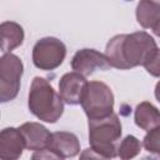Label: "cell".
I'll list each match as a JSON object with an SVG mask.
<instances>
[{"label":"cell","instance_id":"obj_14","mask_svg":"<svg viewBox=\"0 0 160 160\" xmlns=\"http://www.w3.org/2000/svg\"><path fill=\"white\" fill-rule=\"evenodd\" d=\"M136 20L144 29H152L160 20V5L150 0H140L136 6Z\"/></svg>","mask_w":160,"mask_h":160},{"label":"cell","instance_id":"obj_16","mask_svg":"<svg viewBox=\"0 0 160 160\" xmlns=\"http://www.w3.org/2000/svg\"><path fill=\"white\" fill-rule=\"evenodd\" d=\"M142 146L149 154L160 158V126L148 131L142 140Z\"/></svg>","mask_w":160,"mask_h":160},{"label":"cell","instance_id":"obj_15","mask_svg":"<svg viewBox=\"0 0 160 160\" xmlns=\"http://www.w3.org/2000/svg\"><path fill=\"white\" fill-rule=\"evenodd\" d=\"M141 151V142L132 135H128L118 148V156L122 160L132 159Z\"/></svg>","mask_w":160,"mask_h":160},{"label":"cell","instance_id":"obj_6","mask_svg":"<svg viewBox=\"0 0 160 160\" xmlns=\"http://www.w3.org/2000/svg\"><path fill=\"white\" fill-rule=\"evenodd\" d=\"M66 56L65 44L56 38H42L32 48V62L40 70H55Z\"/></svg>","mask_w":160,"mask_h":160},{"label":"cell","instance_id":"obj_10","mask_svg":"<svg viewBox=\"0 0 160 160\" xmlns=\"http://www.w3.org/2000/svg\"><path fill=\"white\" fill-rule=\"evenodd\" d=\"M48 149H50L59 159L74 158L80 151V142L75 134L68 131H56L51 134Z\"/></svg>","mask_w":160,"mask_h":160},{"label":"cell","instance_id":"obj_18","mask_svg":"<svg viewBox=\"0 0 160 160\" xmlns=\"http://www.w3.org/2000/svg\"><path fill=\"white\" fill-rule=\"evenodd\" d=\"M155 98H156V100L160 102V80L158 81V84H156V86H155Z\"/></svg>","mask_w":160,"mask_h":160},{"label":"cell","instance_id":"obj_3","mask_svg":"<svg viewBox=\"0 0 160 160\" xmlns=\"http://www.w3.org/2000/svg\"><path fill=\"white\" fill-rule=\"evenodd\" d=\"M121 138V122L116 114L89 120L90 149L99 158L112 159L118 156L119 140Z\"/></svg>","mask_w":160,"mask_h":160},{"label":"cell","instance_id":"obj_20","mask_svg":"<svg viewBox=\"0 0 160 160\" xmlns=\"http://www.w3.org/2000/svg\"><path fill=\"white\" fill-rule=\"evenodd\" d=\"M150 1H154V2H156L158 5H160V0H150Z\"/></svg>","mask_w":160,"mask_h":160},{"label":"cell","instance_id":"obj_7","mask_svg":"<svg viewBox=\"0 0 160 160\" xmlns=\"http://www.w3.org/2000/svg\"><path fill=\"white\" fill-rule=\"evenodd\" d=\"M71 68L74 71L84 76L91 75L95 70H108L110 68L106 55L94 49H81L75 52L71 59Z\"/></svg>","mask_w":160,"mask_h":160},{"label":"cell","instance_id":"obj_19","mask_svg":"<svg viewBox=\"0 0 160 160\" xmlns=\"http://www.w3.org/2000/svg\"><path fill=\"white\" fill-rule=\"evenodd\" d=\"M152 31H154V34L156 35V36H159L160 38V20L154 25V28H152Z\"/></svg>","mask_w":160,"mask_h":160},{"label":"cell","instance_id":"obj_12","mask_svg":"<svg viewBox=\"0 0 160 160\" xmlns=\"http://www.w3.org/2000/svg\"><path fill=\"white\" fill-rule=\"evenodd\" d=\"M134 120L140 129L145 131H150L160 126V111L151 102L142 101L135 109Z\"/></svg>","mask_w":160,"mask_h":160},{"label":"cell","instance_id":"obj_5","mask_svg":"<svg viewBox=\"0 0 160 160\" xmlns=\"http://www.w3.org/2000/svg\"><path fill=\"white\" fill-rule=\"evenodd\" d=\"M24 65L16 55L11 52L2 54L0 59V100L1 102L11 101L20 90V80Z\"/></svg>","mask_w":160,"mask_h":160},{"label":"cell","instance_id":"obj_9","mask_svg":"<svg viewBox=\"0 0 160 160\" xmlns=\"http://www.w3.org/2000/svg\"><path fill=\"white\" fill-rule=\"evenodd\" d=\"M25 146L20 129L5 128L0 132V158L2 160H16L21 156Z\"/></svg>","mask_w":160,"mask_h":160},{"label":"cell","instance_id":"obj_11","mask_svg":"<svg viewBox=\"0 0 160 160\" xmlns=\"http://www.w3.org/2000/svg\"><path fill=\"white\" fill-rule=\"evenodd\" d=\"M19 129L24 136L25 146L28 150L39 151L48 149L51 134L45 126L39 122H25Z\"/></svg>","mask_w":160,"mask_h":160},{"label":"cell","instance_id":"obj_4","mask_svg":"<svg viewBox=\"0 0 160 160\" xmlns=\"http://www.w3.org/2000/svg\"><path fill=\"white\" fill-rule=\"evenodd\" d=\"M80 104L89 120L105 118L112 112L114 95L106 84L90 81L86 84Z\"/></svg>","mask_w":160,"mask_h":160},{"label":"cell","instance_id":"obj_8","mask_svg":"<svg viewBox=\"0 0 160 160\" xmlns=\"http://www.w3.org/2000/svg\"><path fill=\"white\" fill-rule=\"evenodd\" d=\"M86 79L84 75L76 71L66 72L61 76L59 81V94L62 98L64 102L69 105H78L81 102L85 88Z\"/></svg>","mask_w":160,"mask_h":160},{"label":"cell","instance_id":"obj_2","mask_svg":"<svg viewBox=\"0 0 160 160\" xmlns=\"http://www.w3.org/2000/svg\"><path fill=\"white\" fill-rule=\"evenodd\" d=\"M29 110L45 122H56L64 112V100L54 88L40 76H35L28 99Z\"/></svg>","mask_w":160,"mask_h":160},{"label":"cell","instance_id":"obj_17","mask_svg":"<svg viewBox=\"0 0 160 160\" xmlns=\"http://www.w3.org/2000/svg\"><path fill=\"white\" fill-rule=\"evenodd\" d=\"M145 70L155 78H160V49L155 51V54L150 58V60L144 65Z\"/></svg>","mask_w":160,"mask_h":160},{"label":"cell","instance_id":"obj_21","mask_svg":"<svg viewBox=\"0 0 160 160\" xmlns=\"http://www.w3.org/2000/svg\"><path fill=\"white\" fill-rule=\"evenodd\" d=\"M126 1H131V0H126Z\"/></svg>","mask_w":160,"mask_h":160},{"label":"cell","instance_id":"obj_1","mask_svg":"<svg viewBox=\"0 0 160 160\" xmlns=\"http://www.w3.org/2000/svg\"><path fill=\"white\" fill-rule=\"evenodd\" d=\"M158 50L155 40L145 31L115 35L106 44L105 55L110 66L128 70L145 65Z\"/></svg>","mask_w":160,"mask_h":160},{"label":"cell","instance_id":"obj_13","mask_svg":"<svg viewBox=\"0 0 160 160\" xmlns=\"http://www.w3.org/2000/svg\"><path fill=\"white\" fill-rule=\"evenodd\" d=\"M1 32V51L2 54L11 52L24 41V30L21 25L14 21H4L0 25Z\"/></svg>","mask_w":160,"mask_h":160}]
</instances>
